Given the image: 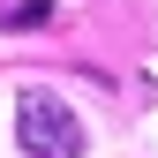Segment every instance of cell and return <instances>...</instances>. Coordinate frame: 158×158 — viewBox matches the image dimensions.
<instances>
[{
	"label": "cell",
	"mask_w": 158,
	"mask_h": 158,
	"mask_svg": "<svg viewBox=\"0 0 158 158\" xmlns=\"http://www.w3.org/2000/svg\"><path fill=\"white\" fill-rule=\"evenodd\" d=\"M15 135H23L30 158H83V121L53 90H23L15 98Z\"/></svg>",
	"instance_id": "1"
},
{
	"label": "cell",
	"mask_w": 158,
	"mask_h": 158,
	"mask_svg": "<svg viewBox=\"0 0 158 158\" xmlns=\"http://www.w3.org/2000/svg\"><path fill=\"white\" fill-rule=\"evenodd\" d=\"M53 23V0H15V8H0V30H38Z\"/></svg>",
	"instance_id": "2"
}]
</instances>
